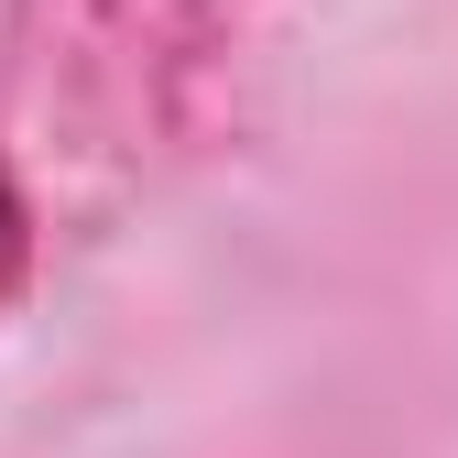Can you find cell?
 I'll use <instances>...</instances> for the list:
<instances>
[{
  "instance_id": "obj_1",
  "label": "cell",
  "mask_w": 458,
  "mask_h": 458,
  "mask_svg": "<svg viewBox=\"0 0 458 458\" xmlns=\"http://www.w3.org/2000/svg\"><path fill=\"white\" fill-rule=\"evenodd\" d=\"M22 273H33V197H22L12 164H0V306L22 295Z\"/></svg>"
}]
</instances>
